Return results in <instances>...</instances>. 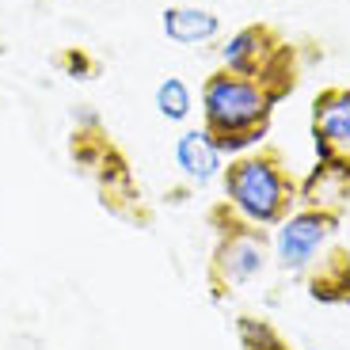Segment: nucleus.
Listing matches in <instances>:
<instances>
[{
	"label": "nucleus",
	"instance_id": "nucleus-1",
	"mask_svg": "<svg viewBox=\"0 0 350 350\" xmlns=\"http://www.w3.org/2000/svg\"><path fill=\"white\" fill-rule=\"evenodd\" d=\"M278 103L282 99L271 88L221 65L202 80V130L217 141L225 157H240L262 145Z\"/></svg>",
	"mask_w": 350,
	"mask_h": 350
},
{
	"label": "nucleus",
	"instance_id": "nucleus-2",
	"mask_svg": "<svg viewBox=\"0 0 350 350\" xmlns=\"http://www.w3.org/2000/svg\"><path fill=\"white\" fill-rule=\"evenodd\" d=\"M301 179L289 172V160L282 149L262 141L259 149H247L240 157H228L221 172L225 202L240 217L255 221L262 228H278L289 213L297 210Z\"/></svg>",
	"mask_w": 350,
	"mask_h": 350
},
{
	"label": "nucleus",
	"instance_id": "nucleus-3",
	"mask_svg": "<svg viewBox=\"0 0 350 350\" xmlns=\"http://www.w3.org/2000/svg\"><path fill=\"white\" fill-rule=\"evenodd\" d=\"M206 225L213 232V247L206 259V289L217 305H225L237 289L262 278V271L274 259V237L271 228L240 217L225 198H217L206 210Z\"/></svg>",
	"mask_w": 350,
	"mask_h": 350
},
{
	"label": "nucleus",
	"instance_id": "nucleus-4",
	"mask_svg": "<svg viewBox=\"0 0 350 350\" xmlns=\"http://www.w3.org/2000/svg\"><path fill=\"white\" fill-rule=\"evenodd\" d=\"M69 157L80 172L88 175V183L96 187V198L111 217L126 221L133 228H149L152 225V210L145 194H141V183L133 175L126 152L111 141V133L99 126L96 114H88L84 122L72 130L69 137Z\"/></svg>",
	"mask_w": 350,
	"mask_h": 350
},
{
	"label": "nucleus",
	"instance_id": "nucleus-5",
	"mask_svg": "<svg viewBox=\"0 0 350 350\" xmlns=\"http://www.w3.org/2000/svg\"><path fill=\"white\" fill-rule=\"evenodd\" d=\"M221 65L240 77L259 80L278 99H289L301 84V53L274 23H247L221 46Z\"/></svg>",
	"mask_w": 350,
	"mask_h": 350
},
{
	"label": "nucleus",
	"instance_id": "nucleus-6",
	"mask_svg": "<svg viewBox=\"0 0 350 350\" xmlns=\"http://www.w3.org/2000/svg\"><path fill=\"white\" fill-rule=\"evenodd\" d=\"M339 232H342V217L297 206V210L274 228V262H278V271L289 274L293 282H301V274L324 255V247Z\"/></svg>",
	"mask_w": 350,
	"mask_h": 350
},
{
	"label": "nucleus",
	"instance_id": "nucleus-7",
	"mask_svg": "<svg viewBox=\"0 0 350 350\" xmlns=\"http://www.w3.org/2000/svg\"><path fill=\"white\" fill-rule=\"evenodd\" d=\"M316 157H350V88H320L308 114Z\"/></svg>",
	"mask_w": 350,
	"mask_h": 350
},
{
	"label": "nucleus",
	"instance_id": "nucleus-8",
	"mask_svg": "<svg viewBox=\"0 0 350 350\" xmlns=\"http://www.w3.org/2000/svg\"><path fill=\"white\" fill-rule=\"evenodd\" d=\"M297 206L347 217L350 210V157H316L297 187Z\"/></svg>",
	"mask_w": 350,
	"mask_h": 350
},
{
	"label": "nucleus",
	"instance_id": "nucleus-9",
	"mask_svg": "<svg viewBox=\"0 0 350 350\" xmlns=\"http://www.w3.org/2000/svg\"><path fill=\"white\" fill-rule=\"evenodd\" d=\"M312 301L320 305H332V308H347L350 305V247L342 244L339 237L324 247V255L301 274L297 282Z\"/></svg>",
	"mask_w": 350,
	"mask_h": 350
},
{
	"label": "nucleus",
	"instance_id": "nucleus-10",
	"mask_svg": "<svg viewBox=\"0 0 350 350\" xmlns=\"http://www.w3.org/2000/svg\"><path fill=\"white\" fill-rule=\"evenodd\" d=\"M175 164L183 172L187 187L198 191V187H210L213 179H221V172H225V152L217 149V141L202 130V126H194V130H183L175 137Z\"/></svg>",
	"mask_w": 350,
	"mask_h": 350
},
{
	"label": "nucleus",
	"instance_id": "nucleus-11",
	"mask_svg": "<svg viewBox=\"0 0 350 350\" xmlns=\"http://www.w3.org/2000/svg\"><path fill=\"white\" fill-rule=\"evenodd\" d=\"M160 31L167 42L175 46H206L221 35V19L210 8H191V4H175L164 8L160 16Z\"/></svg>",
	"mask_w": 350,
	"mask_h": 350
},
{
	"label": "nucleus",
	"instance_id": "nucleus-12",
	"mask_svg": "<svg viewBox=\"0 0 350 350\" xmlns=\"http://www.w3.org/2000/svg\"><path fill=\"white\" fill-rule=\"evenodd\" d=\"M232 332H237L240 350H297L267 316H252V312L237 316L232 320Z\"/></svg>",
	"mask_w": 350,
	"mask_h": 350
},
{
	"label": "nucleus",
	"instance_id": "nucleus-13",
	"mask_svg": "<svg viewBox=\"0 0 350 350\" xmlns=\"http://www.w3.org/2000/svg\"><path fill=\"white\" fill-rule=\"evenodd\" d=\"M157 111L160 118H167V122H187V114H191L194 107V96H191V88H187L183 77H164L157 84Z\"/></svg>",
	"mask_w": 350,
	"mask_h": 350
}]
</instances>
